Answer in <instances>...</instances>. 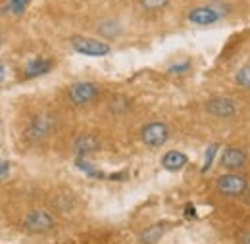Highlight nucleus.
<instances>
[{
    "instance_id": "obj_18",
    "label": "nucleus",
    "mask_w": 250,
    "mask_h": 244,
    "mask_svg": "<svg viewBox=\"0 0 250 244\" xmlns=\"http://www.w3.org/2000/svg\"><path fill=\"white\" fill-rule=\"evenodd\" d=\"M8 171V163H4V162H0V175H4Z\"/></svg>"
},
{
    "instance_id": "obj_20",
    "label": "nucleus",
    "mask_w": 250,
    "mask_h": 244,
    "mask_svg": "<svg viewBox=\"0 0 250 244\" xmlns=\"http://www.w3.org/2000/svg\"><path fill=\"white\" fill-rule=\"evenodd\" d=\"M2 73H4V67H2V65H0V75H2Z\"/></svg>"
},
{
    "instance_id": "obj_17",
    "label": "nucleus",
    "mask_w": 250,
    "mask_h": 244,
    "mask_svg": "<svg viewBox=\"0 0 250 244\" xmlns=\"http://www.w3.org/2000/svg\"><path fill=\"white\" fill-rule=\"evenodd\" d=\"M185 69H188V63H181V65L169 67V73H181V71H185Z\"/></svg>"
},
{
    "instance_id": "obj_19",
    "label": "nucleus",
    "mask_w": 250,
    "mask_h": 244,
    "mask_svg": "<svg viewBox=\"0 0 250 244\" xmlns=\"http://www.w3.org/2000/svg\"><path fill=\"white\" fill-rule=\"evenodd\" d=\"M243 243H245V244H250V235H245V237H243Z\"/></svg>"
},
{
    "instance_id": "obj_15",
    "label": "nucleus",
    "mask_w": 250,
    "mask_h": 244,
    "mask_svg": "<svg viewBox=\"0 0 250 244\" xmlns=\"http://www.w3.org/2000/svg\"><path fill=\"white\" fill-rule=\"evenodd\" d=\"M169 0H143V8L145 10H160L167 4Z\"/></svg>"
},
{
    "instance_id": "obj_21",
    "label": "nucleus",
    "mask_w": 250,
    "mask_h": 244,
    "mask_svg": "<svg viewBox=\"0 0 250 244\" xmlns=\"http://www.w3.org/2000/svg\"><path fill=\"white\" fill-rule=\"evenodd\" d=\"M0 44H2V39H0Z\"/></svg>"
},
{
    "instance_id": "obj_3",
    "label": "nucleus",
    "mask_w": 250,
    "mask_h": 244,
    "mask_svg": "<svg viewBox=\"0 0 250 244\" xmlns=\"http://www.w3.org/2000/svg\"><path fill=\"white\" fill-rule=\"evenodd\" d=\"M143 141L145 144L148 146H162L166 141H167V127L164 123L154 122V123H148L145 129H143Z\"/></svg>"
},
{
    "instance_id": "obj_5",
    "label": "nucleus",
    "mask_w": 250,
    "mask_h": 244,
    "mask_svg": "<svg viewBox=\"0 0 250 244\" xmlns=\"http://www.w3.org/2000/svg\"><path fill=\"white\" fill-rule=\"evenodd\" d=\"M25 227L33 233H44L54 227V219L46 212H31L25 217Z\"/></svg>"
},
{
    "instance_id": "obj_7",
    "label": "nucleus",
    "mask_w": 250,
    "mask_h": 244,
    "mask_svg": "<svg viewBox=\"0 0 250 244\" xmlns=\"http://www.w3.org/2000/svg\"><path fill=\"white\" fill-rule=\"evenodd\" d=\"M206 108L210 114H214L218 118H229L235 114V102L229 98H212L206 104Z\"/></svg>"
},
{
    "instance_id": "obj_4",
    "label": "nucleus",
    "mask_w": 250,
    "mask_h": 244,
    "mask_svg": "<svg viewBox=\"0 0 250 244\" xmlns=\"http://www.w3.org/2000/svg\"><path fill=\"white\" fill-rule=\"evenodd\" d=\"M98 94V87L94 83H77L69 89V98L73 104H87Z\"/></svg>"
},
{
    "instance_id": "obj_2",
    "label": "nucleus",
    "mask_w": 250,
    "mask_h": 244,
    "mask_svg": "<svg viewBox=\"0 0 250 244\" xmlns=\"http://www.w3.org/2000/svg\"><path fill=\"white\" fill-rule=\"evenodd\" d=\"M71 46L81 52V54H87V56H104L110 52V46L100 42V41H94V39H87V37H73L71 39Z\"/></svg>"
},
{
    "instance_id": "obj_10",
    "label": "nucleus",
    "mask_w": 250,
    "mask_h": 244,
    "mask_svg": "<svg viewBox=\"0 0 250 244\" xmlns=\"http://www.w3.org/2000/svg\"><path fill=\"white\" fill-rule=\"evenodd\" d=\"M29 6V0H8L2 6V14H12V16H21L25 12V8Z\"/></svg>"
},
{
    "instance_id": "obj_12",
    "label": "nucleus",
    "mask_w": 250,
    "mask_h": 244,
    "mask_svg": "<svg viewBox=\"0 0 250 244\" xmlns=\"http://www.w3.org/2000/svg\"><path fill=\"white\" fill-rule=\"evenodd\" d=\"M162 235H164V227L162 225H152V227L145 229V233L141 235V244H156Z\"/></svg>"
},
{
    "instance_id": "obj_1",
    "label": "nucleus",
    "mask_w": 250,
    "mask_h": 244,
    "mask_svg": "<svg viewBox=\"0 0 250 244\" xmlns=\"http://www.w3.org/2000/svg\"><path fill=\"white\" fill-rule=\"evenodd\" d=\"M218 188L221 194H227V196H241V194L247 192L249 181H247V177L229 173V175H223V177L218 179Z\"/></svg>"
},
{
    "instance_id": "obj_14",
    "label": "nucleus",
    "mask_w": 250,
    "mask_h": 244,
    "mask_svg": "<svg viewBox=\"0 0 250 244\" xmlns=\"http://www.w3.org/2000/svg\"><path fill=\"white\" fill-rule=\"evenodd\" d=\"M237 83H239L241 87L250 89V63L245 65V67H241V69L237 71Z\"/></svg>"
},
{
    "instance_id": "obj_8",
    "label": "nucleus",
    "mask_w": 250,
    "mask_h": 244,
    "mask_svg": "<svg viewBox=\"0 0 250 244\" xmlns=\"http://www.w3.org/2000/svg\"><path fill=\"white\" fill-rule=\"evenodd\" d=\"M247 162V154L241 148H227L221 156V165L225 169H239Z\"/></svg>"
},
{
    "instance_id": "obj_11",
    "label": "nucleus",
    "mask_w": 250,
    "mask_h": 244,
    "mask_svg": "<svg viewBox=\"0 0 250 244\" xmlns=\"http://www.w3.org/2000/svg\"><path fill=\"white\" fill-rule=\"evenodd\" d=\"M98 148V142L94 141L93 137H81L77 142H75V152L79 156H87V154L94 152Z\"/></svg>"
},
{
    "instance_id": "obj_6",
    "label": "nucleus",
    "mask_w": 250,
    "mask_h": 244,
    "mask_svg": "<svg viewBox=\"0 0 250 244\" xmlns=\"http://www.w3.org/2000/svg\"><path fill=\"white\" fill-rule=\"evenodd\" d=\"M221 14H219L216 8H210V6H200V8H194L190 14H188V20L196 25H210V23H216Z\"/></svg>"
},
{
    "instance_id": "obj_16",
    "label": "nucleus",
    "mask_w": 250,
    "mask_h": 244,
    "mask_svg": "<svg viewBox=\"0 0 250 244\" xmlns=\"http://www.w3.org/2000/svg\"><path fill=\"white\" fill-rule=\"evenodd\" d=\"M216 150H218V144H212V146L206 150V158H204V167H202V171H208V167H210V163H212V160H214Z\"/></svg>"
},
{
    "instance_id": "obj_9",
    "label": "nucleus",
    "mask_w": 250,
    "mask_h": 244,
    "mask_svg": "<svg viewBox=\"0 0 250 244\" xmlns=\"http://www.w3.org/2000/svg\"><path fill=\"white\" fill-rule=\"evenodd\" d=\"M185 163H187V156L183 152H179V150H171V152H167L162 158V165L166 169H169V171L181 169Z\"/></svg>"
},
{
    "instance_id": "obj_13",
    "label": "nucleus",
    "mask_w": 250,
    "mask_h": 244,
    "mask_svg": "<svg viewBox=\"0 0 250 244\" xmlns=\"http://www.w3.org/2000/svg\"><path fill=\"white\" fill-rule=\"evenodd\" d=\"M50 69V61L46 60H33L29 65H27V69H25V73L29 75V77H37V75H42V73H46Z\"/></svg>"
}]
</instances>
